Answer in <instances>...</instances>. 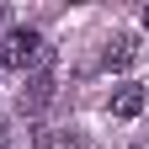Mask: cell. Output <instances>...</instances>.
Segmentation results:
<instances>
[{"label": "cell", "instance_id": "277c9868", "mask_svg": "<svg viewBox=\"0 0 149 149\" xmlns=\"http://www.w3.org/2000/svg\"><path fill=\"white\" fill-rule=\"evenodd\" d=\"M144 112V85H117L112 96V117H139Z\"/></svg>", "mask_w": 149, "mask_h": 149}, {"label": "cell", "instance_id": "7a4b0ae2", "mask_svg": "<svg viewBox=\"0 0 149 149\" xmlns=\"http://www.w3.org/2000/svg\"><path fill=\"white\" fill-rule=\"evenodd\" d=\"M139 53H144V43H139L133 32H112V43L101 48V64H107V69H133Z\"/></svg>", "mask_w": 149, "mask_h": 149}, {"label": "cell", "instance_id": "3957f363", "mask_svg": "<svg viewBox=\"0 0 149 149\" xmlns=\"http://www.w3.org/2000/svg\"><path fill=\"white\" fill-rule=\"evenodd\" d=\"M48 101H53V74L37 69L32 80H27V91H22V112H43Z\"/></svg>", "mask_w": 149, "mask_h": 149}, {"label": "cell", "instance_id": "6da1fadb", "mask_svg": "<svg viewBox=\"0 0 149 149\" xmlns=\"http://www.w3.org/2000/svg\"><path fill=\"white\" fill-rule=\"evenodd\" d=\"M48 64V43H43V32L37 27H16V32H6V43H0V69H43Z\"/></svg>", "mask_w": 149, "mask_h": 149}, {"label": "cell", "instance_id": "8992f818", "mask_svg": "<svg viewBox=\"0 0 149 149\" xmlns=\"http://www.w3.org/2000/svg\"><path fill=\"white\" fill-rule=\"evenodd\" d=\"M0 128H6V123H0Z\"/></svg>", "mask_w": 149, "mask_h": 149}, {"label": "cell", "instance_id": "5b68a950", "mask_svg": "<svg viewBox=\"0 0 149 149\" xmlns=\"http://www.w3.org/2000/svg\"><path fill=\"white\" fill-rule=\"evenodd\" d=\"M144 27H149V6H144Z\"/></svg>", "mask_w": 149, "mask_h": 149}]
</instances>
